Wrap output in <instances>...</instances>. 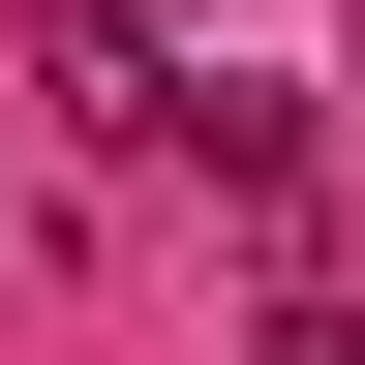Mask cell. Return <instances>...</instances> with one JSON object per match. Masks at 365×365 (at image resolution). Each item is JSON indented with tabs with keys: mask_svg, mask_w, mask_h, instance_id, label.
<instances>
[{
	"mask_svg": "<svg viewBox=\"0 0 365 365\" xmlns=\"http://www.w3.org/2000/svg\"><path fill=\"white\" fill-rule=\"evenodd\" d=\"M31 61H61V122H91V153H213V61H182L153 0H61Z\"/></svg>",
	"mask_w": 365,
	"mask_h": 365,
	"instance_id": "1",
	"label": "cell"
},
{
	"mask_svg": "<svg viewBox=\"0 0 365 365\" xmlns=\"http://www.w3.org/2000/svg\"><path fill=\"white\" fill-rule=\"evenodd\" d=\"M274 365H365V304H274Z\"/></svg>",
	"mask_w": 365,
	"mask_h": 365,
	"instance_id": "2",
	"label": "cell"
}]
</instances>
